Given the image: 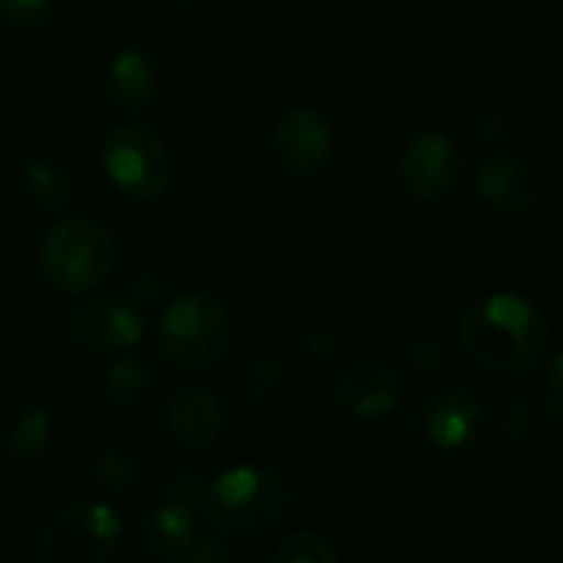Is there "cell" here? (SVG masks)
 Here are the masks:
<instances>
[{
	"instance_id": "cell-9",
	"label": "cell",
	"mask_w": 563,
	"mask_h": 563,
	"mask_svg": "<svg viewBox=\"0 0 563 563\" xmlns=\"http://www.w3.org/2000/svg\"><path fill=\"white\" fill-rule=\"evenodd\" d=\"M69 340L86 353H125L142 340V310L125 297L82 300L69 313Z\"/></svg>"
},
{
	"instance_id": "cell-2",
	"label": "cell",
	"mask_w": 563,
	"mask_h": 563,
	"mask_svg": "<svg viewBox=\"0 0 563 563\" xmlns=\"http://www.w3.org/2000/svg\"><path fill=\"white\" fill-rule=\"evenodd\" d=\"M201 508L221 534L261 541L284 521L290 485L267 465H238L201 488Z\"/></svg>"
},
{
	"instance_id": "cell-14",
	"label": "cell",
	"mask_w": 563,
	"mask_h": 563,
	"mask_svg": "<svg viewBox=\"0 0 563 563\" xmlns=\"http://www.w3.org/2000/svg\"><path fill=\"white\" fill-rule=\"evenodd\" d=\"M165 426L175 442L185 449H208L224 432V409L221 402L201 386H181L172 393L165 406Z\"/></svg>"
},
{
	"instance_id": "cell-3",
	"label": "cell",
	"mask_w": 563,
	"mask_h": 563,
	"mask_svg": "<svg viewBox=\"0 0 563 563\" xmlns=\"http://www.w3.org/2000/svg\"><path fill=\"white\" fill-rule=\"evenodd\" d=\"M231 336V310L205 290L175 297L158 320V353L185 373L211 369L228 353Z\"/></svg>"
},
{
	"instance_id": "cell-4",
	"label": "cell",
	"mask_w": 563,
	"mask_h": 563,
	"mask_svg": "<svg viewBox=\"0 0 563 563\" xmlns=\"http://www.w3.org/2000/svg\"><path fill=\"white\" fill-rule=\"evenodd\" d=\"M112 267L115 241L89 218L59 221L40 247V271L59 294H89L112 274Z\"/></svg>"
},
{
	"instance_id": "cell-15",
	"label": "cell",
	"mask_w": 563,
	"mask_h": 563,
	"mask_svg": "<svg viewBox=\"0 0 563 563\" xmlns=\"http://www.w3.org/2000/svg\"><path fill=\"white\" fill-rule=\"evenodd\" d=\"M106 82H109V96L119 109L139 112L152 102V96L158 89V66L142 49H119L109 59Z\"/></svg>"
},
{
	"instance_id": "cell-23",
	"label": "cell",
	"mask_w": 563,
	"mask_h": 563,
	"mask_svg": "<svg viewBox=\"0 0 563 563\" xmlns=\"http://www.w3.org/2000/svg\"><path fill=\"white\" fill-rule=\"evenodd\" d=\"M181 561L188 563H221V561H238V554L224 544H218L214 538H195L188 544V551L181 554Z\"/></svg>"
},
{
	"instance_id": "cell-12",
	"label": "cell",
	"mask_w": 563,
	"mask_h": 563,
	"mask_svg": "<svg viewBox=\"0 0 563 563\" xmlns=\"http://www.w3.org/2000/svg\"><path fill=\"white\" fill-rule=\"evenodd\" d=\"M475 185L482 201L505 214H528L541 201V178L518 155H492L482 162Z\"/></svg>"
},
{
	"instance_id": "cell-16",
	"label": "cell",
	"mask_w": 563,
	"mask_h": 563,
	"mask_svg": "<svg viewBox=\"0 0 563 563\" xmlns=\"http://www.w3.org/2000/svg\"><path fill=\"white\" fill-rule=\"evenodd\" d=\"M106 396H109V402L115 409L139 412L155 396V373L145 363H139L132 356H122L106 373Z\"/></svg>"
},
{
	"instance_id": "cell-8",
	"label": "cell",
	"mask_w": 563,
	"mask_h": 563,
	"mask_svg": "<svg viewBox=\"0 0 563 563\" xmlns=\"http://www.w3.org/2000/svg\"><path fill=\"white\" fill-rule=\"evenodd\" d=\"M462 152L449 132L429 129L406 142L399 155V181L416 201H442L462 181Z\"/></svg>"
},
{
	"instance_id": "cell-22",
	"label": "cell",
	"mask_w": 563,
	"mask_h": 563,
	"mask_svg": "<svg viewBox=\"0 0 563 563\" xmlns=\"http://www.w3.org/2000/svg\"><path fill=\"white\" fill-rule=\"evenodd\" d=\"M53 0H0V13L13 23V26H33L40 20H46Z\"/></svg>"
},
{
	"instance_id": "cell-7",
	"label": "cell",
	"mask_w": 563,
	"mask_h": 563,
	"mask_svg": "<svg viewBox=\"0 0 563 563\" xmlns=\"http://www.w3.org/2000/svg\"><path fill=\"white\" fill-rule=\"evenodd\" d=\"M330 399L356 419H379L396 412L402 399V376L379 356H353L333 369Z\"/></svg>"
},
{
	"instance_id": "cell-13",
	"label": "cell",
	"mask_w": 563,
	"mask_h": 563,
	"mask_svg": "<svg viewBox=\"0 0 563 563\" xmlns=\"http://www.w3.org/2000/svg\"><path fill=\"white\" fill-rule=\"evenodd\" d=\"M132 538L135 551L152 561H181V554L195 541V515L178 498L155 501L135 518Z\"/></svg>"
},
{
	"instance_id": "cell-24",
	"label": "cell",
	"mask_w": 563,
	"mask_h": 563,
	"mask_svg": "<svg viewBox=\"0 0 563 563\" xmlns=\"http://www.w3.org/2000/svg\"><path fill=\"white\" fill-rule=\"evenodd\" d=\"M412 363H416V369H422V373H439V369L445 366V350H442L439 343H432V340H422V343H416V350H412Z\"/></svg>"
},
{
	"instance_id": "cell-25",
	"label": "cell",
	"mask_w": 563,
	"mask_h": 563,
	"mask_svg": "<svg viewBox=\"0 0 563 563\" xmlns=\"http://www.w3.org/2000/svg\"><path fill=\"white\" fill-rule=\"evenodd\" d=\"M307 346H310V353H313L317 360H327V356H333V353H336V336H333V333L317 330V333H310Z\"/></svg>"
},
{
	"instance_id": "cell-1",
	"label": "cell",
	"mask_w": 563,
	"mask_h": 563,
	"mask_svg": "<svg viewBox=\"0 0 563 563\" xmlns=\"http://www.w3.org/2000/svg\"><path fill=\"white\" fill-rule=\"evenodd\" d=\"M462 343L478 366L501 376H518L544 360L551 346V327L528 297L492 294L465 313Z\"/></svg>"
},
{
	"instance_id": "cell-20",
	"label": "cell",
	"mask_w": 563,
	"mask_h": 563,
	"mask_svg": "<svg viewBox=\"0 0 563 563\" xmlns=\"http://www.w3.org/2000/svg\"><path fill=\"white\" fill-rule=\"evenodd\" d=\"M280 376H284V363H280V356H274V353H261V356L244 369V399H247L254 409H264V406L277 396Z\"/></svg>"
},
{
	"instance_id": "cell-10",
	"label": "cell",
	"mask_w": 563,
	"mask_h": 563,
	"mask_svg": "<svg viewBox=\"0 0 563 563\" xmlns=\"http://www.w3.org/2000/svg\"><path fill=\"white\" fill-rule=\"evenodd\" d=\"M274 155L290 175H317L333 158V125L307 106H294L277 115L271 132Z\"/></svg>"
},
{
	"instance_id": "cell-21",
	"label": "cell",
	"mask_w": 563,
	"mask_h": 563,
	"mask_svg": "<svg viewBox=\"0 0 563 563\" xmlns=\"http://www.w3.org/2000/svg\"><path fill=\"white\" fill-rule=\"evenodd\" d=\"M96 482L109 495H129L135 485V462L125 452H102L96 462Z\"/></svg>"
},
{
	"instance_id": "cell-17",
	"label": "cell",
	"mask_w": 563,
	"mask_h": 563,
	"mask_svg": "<svg viewBox=\"0 0 563 563\" xmlns=\"http://www.w3.org/2000/svg\"><path fill=\"white\" fill-rule=\"evenodd\" d=\"M49 435H53V422H49V412L40 409V406H30L26 412H20V419L13 422L10 435H7V452L10 459L16 462H36L46 445H49Z\"/></svg>"
},
{
	"instance_id": "cell-5",
	"label": "cell",
	"mask_w": 563,
	"mask_h": 563,
	"mask_svg": "<svg viewBox=\"0 0 563 563\" xmlns=\"http://www.w3.org/2000/svg\"><path fill=\"white\" fill-rule=\"evenodd\" d=\"M122 538L119 515L102 501H69L56 508L36 531V558L43 563H102Z\"/></svg>"
},
{
	"instance_id": "cell-19",
	"label": "cell",
	"mask_w": 563,
	"mask_h": 563,
	"mask_svg": "<svg viewBox=\"0 0 563 563\" xmlns=\"http://www.w3.org/2000/svg\"><path fill=\"white\" fill-rule=\"evenodd\" d=\"M274 563H340V551L323 534L300 531L274 548Z\"/></svg>"
},
{
	"instance_id": "cell-18",
	"label": "cell",
	"mask_w": 563,
	"mask_h": 563,
	"mask_svg": "<svg viewBox=\"0 0 563 563\" xmlns=\"http://www.w3.org/2000/svg\"><path fill=\"white\" fill-rule=\"evenodd\" d=\"M23 181H26V195H30L40 208H46V211H59V208H66L69 198H73V178H69L59 165H53V162H46V158L30 162Z\"/></svg>"
},
{
	"instance_id": "cell-6",
	"label": "cell",
	"mask_w": 563,
	"mask_h": 563,
	"mask_svg": "<svg viewBox=\"0 0 563 563\" xmlns=\"http://www.w3.org/2000/svg\"><path fill=\"white\" fill-rule=\"evenodd\" d=\"M102 168L112 188L132 201H155L172 181V162L158 135L145 125H119L102 142Z\"/></svg>"
},
{
	"instance_id": "cell-11",
	"label": "cell",
	"mask_w": 563,
	"mask_h": 563,
	"mask_svg": "<svg viewBox=\"0 0 563 563\" xmlns=\"http://www.w3.org/2000/svg\"><path fill=\"white\" fill-rule=\"evenodd\" d=\"M422 432L442 452H472L485 439V409L468 389H439L422 402Z\"/></svg>"
}]
</instances>
